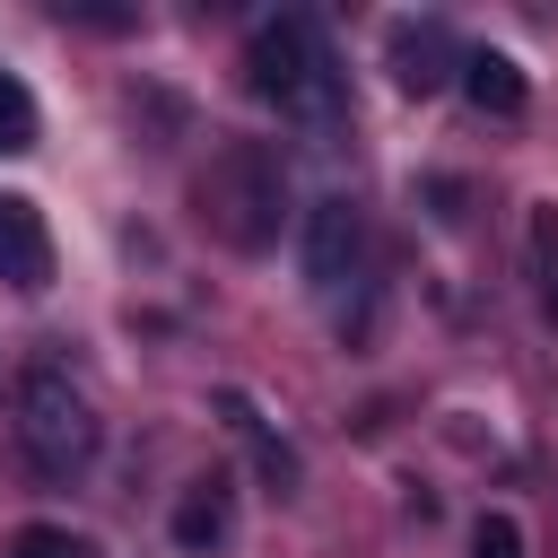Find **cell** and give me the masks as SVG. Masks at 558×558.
<instances>
[{"mask_svg": "<svg viewBox=\"0 0 558 558\" xmlns=\"http://www.w3.org/2000/svg\"><path fill=\"white\" fill-rule=\"evenodd\" d=\"M9 410H17V445H26V462H35L44 480H78V471L96 462V445H105L96 401H87V392L70 384V366H52V357H26V366H17Z\"/></svg>", "mask_w": 558, "mask_h": 558, "instance_id": "obj_3", "label": "cell"}, {"mask_svg": "<svg viewBox=\"0 0 558 558\" xmlns=\"http://www.w3.org/2000/svg\"><path fill=\"white\" fill-rule=\"evenodd\" d=\"M471 558H523V523H514L506 506H488V514L471 523Z\"/></svg>", "mask_w": 558, "mask_h": 558, "instance_id": "obj_13", "label": "cell"}, {"mask_svg": "<svg viewBox=\"0 0 558 558\" xmlns=\"http://www.w3.org/2000/svg\"><path fill=\"white\" fill-rule=\"evenodd\" d=\"M296 262H305V288H314V296H340V288L366 270V218H357L349 192H323V201L305 209V244H296Z\"/></svg>", "mask_w": 558, "mask_h": 558, "instance_id": "obj_4", "label": "cell"}, {"mask_svg": "<svg viewBox=\"0 0 558 558\" xmlns=\"http://www.w3.org/2000/svg\"><path fill=\"white\" fill-rule=\"evenodd\" d=\"M35 131H44L35 87H26L17 70H0V157H26V148H35Z\"/></svg>", "mask_w": 558, "mask_h": 558, "instance_id": "obj_10", "label": "cell"}, {"mask_svg": "<svg viewBox=\"0 0 558 558\" xmlns=\"http://www.w3.org/2000/svg\"><path fill=\"white\" fill-rule=\"evenodd\" d=\"M0 279L17 296H44L52 288V227L26 192H0Z\"/></svg>", "mask_w": 558, "mask_h": 558, "instance_id": "obj_7", "label": "cell"}, {"mask_svg": "<svg viewBox=\"0 0 558 558\" xmlns=\"http://www.w3.org/2000/svg\"><path fill=\"white\" fill-rule=\"evenodd\" d=\"M218 410H227V427H235V436L253 445V462H262V480H270V488H296V453H288V445L270 436V418H262V410H253V401H244L235 384L218 392Z\"/></svg>", "mask_w": 558, "mask_h": 558, "instance_id": "obj_9", "label": "cell"}, {"mask_svg": "<svg viewBox=\"0 0 558 558\" xmlns=\"http://www.w3.org/2000/svg\"><path fill=\"white\" fill-rule=\"evenodd\" d=\"M532 296H541V314L558 323V209H549V201L532 209Z\"/></svg>", "mask_w": 558, "mask_h": 558, "instance_id": "obj_11", "label": "cell"}, {"mask_svg": "<svg viewBox=\"0 0 558 558\" xmlns=\"http://www.w3.org/2000/svg\"><path fill=\"white\" fill-rule=\"evenodd\" d=\"M166 532H174V549H183V558H218V549L235 541V480H227V471L183 480V497H174Z\"/></svg>", "mask_w": 558, "mask_h": 558, "instance_id": "obj_5", "label": "cell"}, {"mask_svg": "<svg viewBox=\"0 0 558 558\" xmlns=\"http://www.w3.org/2000/svg\"><path fill=\"white\" fill-rule=\"evenodd\" d=\"M462 96L480 105V113H523V61L514 52H497V44H480V52H462Z\"/></svg>", "mask_w": 558, "mask_h": 558, "instance_id": "obj_8", "label": "cell"}, {"mask_svg": "<svg viewBox=\"0 0 558 558\" xmlns=\"http://www.w3.org/2000/svg\"><path fill=\"white\" fill-rule=\"evenodd\" d=\"M384 52H392V78H401L410 96H436V87L462 70V44H453V26H445V17H392Z\"/></svg>", "mask_w": 558, "mask_h": 558, "instance_id": "obj_6", "label": "cell"}, {"mask_svg": "<svg viewBox=\"0 0 558 558\" xmlns=\"http://www.w3.org/2000/svg\"><path fill=\"white\" fill-rule=\"evenodd\" d=\"M279 218H288L279 148L270 140H218L209 166H201V227L227 253H262V244H279Z\"/></svg>", "mask_w": 558, "mask_h": 558, "instance_id": "obj_2", "label": "cell"}, {"mask_svg": "<svg viewBox=\"0 0 558 558\" xmlns=\"http://www.w3.org/2000/svg\"><path fill=\"white\" fill-rule=\"evenodd\" d=\"M0 558H96V541H87V532H70V523H17Z\"/></svg>", "mask_w": 558, "mask_h": 558, "instance_id": "obj_12", "label": "cell"}, {"mask_svg": "<svg viewBox=\"0 0 558 558\" xmlns=\"http://www.w3.org/2000/svg\"><path fill=\"white\" fill-rule=\"evenodd\" d=\"M244 78L288 131H305L323 148L349 131V78H340V61H331L314 17H262L253 44H244Z\"/></svg>", "mask_w": 558, "mask_h": 558, "instance_id": "obj_1", "label": "cell"}]
</instances>
